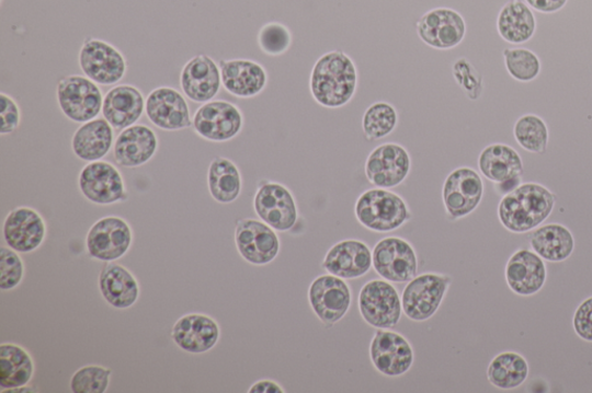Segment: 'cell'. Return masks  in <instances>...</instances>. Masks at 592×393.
<instances>
[{
    "label": "cell",
    "instance_id": "28",
    "mask_svg": "<svg viewBox=\"0 0 592 393\" xmlns=\"http://www.w3.org/2000/svg\"><path fill=\"white\" fill-rule=\"evenodd\" d=\"M537 15L524 0H510L498 14V33L510 45L522 46L531 42L537 33Z\"/></svg>",
    "mask_w": 592,
    "mask_h": 393
},
{
    "label": "cell",
    "instance_id": "31",
    "mask_svg": "<svg viewBox=\"0 0 592 393\" xmlns=\"http://www.w3.org/2000/svg\"><path fill=\"white\" fill-rule=\"evenodd\" d=\"M113 128L104 118L82 124L72 138L75 155L84 162H96L107 157L114 142Z\"/></svg>",
    "mask_w": 592,
    "mask_h": 393
},
{
    "label": "cell",
    "instance_id": "2",
    "mask_svg": "<svg viewBox=\"0 0 592 393\" xmlns=\"http://www.w3.org/2000/svg\"><path fill=\"white\" fill-rule=\"evenodd\" d=\"M556 195L540 184H523L503 196L499 205L501 224L511 232L534 230L553 213Z\"/></svg>",
    "mask_w": 592,
    "mask_h": 393
},
{
    "label": "cell",
    "instance_id": "40",
    "mask_svg": "<svg viewBox=\"0 0 592 393\" xmlns=\"http://www.w3.org/2000/svg\"><path fill=\"white\" fill-rule=\"evenodd\" d=\"M259 45L269 56H281L292 46V33L281 23H269L259 33Z\"/></svg>",
    "mask_w": 592,
    "mask_h": 393
},
{
    "label": "cell",
    "instance_id": "44",
    "mask_svg": "<svg viewBox=\"0 0 592 393\" xmlns=\"http://www.w3.org/2000/svg\"><path fill=\"white\" fill-rule=\"evenodd\" d=\"M534 11L542 14H555L563 10L569 0H524Z\"/></svg>",
    "mask_w": 592,
    "mask_h": 393
},
{
    "label": "cell",
    "instance_id": "15",
    "mask_svg": "<svg viewBox=\"0 0 592 393\" xmlns=\"http://www.w3.org/2000/svg\"><path fill=\"white\" fill-rule=\"evenodd\" d=\"M482 181L471 167L454 170L444 182L442 190L444 207L454 220L475 211L482 199Z\"/></svg>",
    "mask_w": 592,
    "mask_h": 393
},
{
    "label": "cell",
    "instance_id": "4",
    "mask_svg": "<svg viewBox=\"0 0 592 393\" xmlns=\"http://www.w3.org/2000/svg\"><path fill=\"white\" fill-rule=\"evenodd\" d=\"M56 97L61 113L75 123L91 122L102 112L101 90L88 77L62 78L57 84Z\"/></svg>",
    "mask_w": 592,
    "mask_h": 393
},
{
    "label": "cell",
    "instance_id": "34",
    "mask_svg": "<svg viewBox=\"0 0 592 393\" xmlns=\"http://www.w3.org/2000/svg\"><path fill=\"white\" fill-rule=\"evenodd\" d=\"M532 247L548 262H562L572 255L576 242L572 232L560 224H549L534 232Z\"/></svg>",
    "mask_w": 592,
    "mask_h": 393
},
{
    "label": "cell",
    "instance_id": "25",
    "mask_svg": "<svg viewBox=\"0 0 592 393\" xmlns=\"http://www.w3.org/2000/svg\"><path fill=\"white\" fill-rule=\"evenodd\" d=\"M373 266L369 247L358 240H344L334 245L327 254L323 268L333 276L343 279L361 278Z\"/></svg>",
    "mask_w": 592,
    "mask_h": 393
},
{
    "label": "cell",
    "instance_id": "39",
    "mask_svg": "<svg viewBox=\"0 0 592 393\" xmlns=\"http://www.w3.org/2000/svg\"><path fill=\"white\" fill-rule=\"evenodd\" d=\"M112 378V370L102 366H84L76 371L70 386L75 393H104L107 392Z\"/></svg>",
    "mask_w": 592,
    "mask_h": 393
},
{
    "label": "cell",
    "instance_id": "42",
    "mask_svg": "<svg viewBox=\"0 0 592 393\" xmlns=\"http://www.w3.org/2000/svg\"><path fill=\"white\" fill-rule=\"evenodd\" d=\"M0 102H2V112H0L2 128H0V135H11L20 125V107L16 101L5 93L0 94Z\"/></svg>",
    "mask_w": 592,
    "mask_h": 393
},
{
    "label": "cell",
    "instance_id": "12",
    "mask_svg": "<svg viewBox=\"0 0 592 393\" xmlns=\"http://www.w3.org/2000/svg\"><path fill=\"white\" fill-rule=\"evenodd\" d=\"M375 271L386 280L406 282L417 276L418 261L413 247L405 239L386 238L373 252Z\"/></svg>",
    "mask_w": 592,
    "mask_h": 393
},
{
    "label": "cell",
    "instance_id": "1",
    "mask_svg": "<svg viewBox=\"0 0 592 393\" xmlns=\"http://www.w3.org/2000/svg\"><path fill=\"white\" fill-rule=\"evenodd\" d=\"M357 71L353 60L343 51H331L314 65L310 91L317 103L326 107L348 104L356 92Z\"/></svg>",
    "mask_w": 592,
    "mask_h": 393
},
{
    "label": "cell",
    "instance_id": "26",
    "mask_svg": "<svg viewBox=\"0 0 592 393\" xmlns=\"http://www.w3.org/2000/svg\"><path fill=\"white\" fill-rule=\"evenodd\" d=\"M146 101L135 85L114 86L103 97L102 115L115 129L135 125L145 112Z\"/></svg>",
    "mask_w": 592,
    "mask_h": 393
},
{
    "label": "cell",
    "instance_id": "32",
    "mask_svg": "<svg viewBox=\"0 0 592 393\" xmlns=\"http://www.w3.org/2000/svg\"><path fill=\"white\" fill-rule=\"evenodd\" d=\"M33 358L24 347L12 343L0 345V386L11 390L27 386L34 377Z\"/></svg>",
    "mask_w": 592,
    "mask_h": 393
},
{
    "label": "cell",
    "instance_id": "41",
    "mask_svg": "<svg viewBox=\"0 0 592 393\" xmlns=\"http://www.w3.org/2000/svg\"><path fill=\"white\" fill-rule=\"evenodd\" d=\"M25 275V265L12 248H0V289L10 291L19 287Z\"/></svg>",
    "mask_w": 592,
    "mask_h": 393
},
{
    "label": "cell",
    "instance_id": "36",
    "mask_svg": "<svg viewBox=\"0 0 592 393\" xmlns=\"http://www.w3.org/2000/svg\"><path fill=\"white\" fill-rule=\"evenodd\" d=\"M514 137L526 151L543 154L549 139L547 123L538 115H523L515 122Z\"/></svg>",
    "mask_w": 592,
    "mask_h": 393
},
{
    "label": "cell",
    "instance_id": "45",
    "mask_svg": "<svg viewBox=\"0 0 592 393\" xmlns=\"http://www.w3.org/2000/svg\"><path fill=\"white\" fill-rule=\"evenodd\" d=\"M250 393H284L285 390L276 382L263 380L249 389Z\"/></svg>",
    "mask_w": 592,
    "mask_h": 393
},
{
    "label": "cell",
    "instance_id": "10",
    "mask_svg": "<svg viewBox=\"0 0 592 393\" xmlns=\"http://www.w3.org/2000/svg\"><path fill=\"white\" fill-rule=\"evenodd\" d=\"M79 188L84 198L99 206H110L128 198L119 171L111 163L90 162L79 174Z\"/></svg>",
    "mask_w": 592,
    "mask_h": 393
},
{
    "label": "cell",
    "instance_id": "23",
    "mask_svg": "<svg viewBox=\"0 0 592 393\" xmlns=\"http://www.w3.org/2000/svg\"><path fill=\"white\" fill-rule=\"evenodd\" d=\"M159 140L155 130L145 125H133L122 130L114 145L118 165L138 167L150 162L157 154Z\"/></svg>",
    "mask_w": 592,
    "mask_h": 393
},
{
    "label": "cell",
    "instance_id": "5",
    "mask_svg": "<svg viewBox=\"0 0 592 393\" xmlns=\"http://www.w3.org/2000/svg\"><path fill=\"white\" fill-rule=\"evenodd\" d=\"M79 65L84 76L98 84L113 85L126 73L123 54L109 42L88 38L79 53Z\"/></svg>",
    "mask_w": 592,
    "mask_h": 393
},
{
    "label": "cell",
    "instance_id": "7",
    "mask_svg": "<svg viewBox=\"0 0 592 393\" xmlns=\"http://www.w3.org/2000/svg\"><path fill=\"white\" fill-rule=\"evenodd\" d=\"M449 276L425 274L415 276L403 292V311L406 315L417 322L430 320L439 310L451 286Z\"/></svg>",
    "mask_w": 592,
    "mask_h": 393
},
{
    "label": "cell",
    "instance_id": "35",
    "mask_svg": "<svg viewBox=\"0 0 592 393\" xmlns=\"http://www.w3.org/2000/svg\"><path fill=\"white\" fill-rule=\"evenodd\" d=\"M528 375L526 360L514 352H504L493 359L488 370L489 381L498 389L521 386Z\"/></svg>",
    "mask_w": 592,
    "mask_h": 393
},
{
    "label": "cell",
    "instance_id": "13",
    "mask_svg": "<svg viewBox=\"0 0 592 393\" xmlns=\"http://www.w3.org/2000/svg\"><path fill=\"white\" fill-rule=\"evenodd\" d=\"M308 299L317 317L325 324H334L349 312L352 296L343 278L323 275L311 282Z\"/></svg>",
    "mask_w": 592,
    "mask_h": 393
},
{
    "label": "cell",
    "instance_id": "27",
    "mask_svg": "<svg viewBox=\"0 0 592 393\" xmlns=\"http://www.w3.org/2000/svg\"><path fill=\"white\" fill-rule=\"evenodd\" d=\"M546 275L543 258L527 250L516 252L505 267V279L511 290L523 297L539 292L546 281Z\"/></svg>",
    "mask_w": 592,
    "mask_h": 393
},
{
    "label": "cell",
    "instance_id": "38",
    "mask_svg": "<svg viewBox=\"0 0 592 393\" xmlns=\"http://www.w3.org/2000/svg\"><path fill=\"white\" fill-rule=\"evenodd\" d=\"M398 123L396 108L386 102L372 104L363 119V127L369 140H377L388 137L394 132Z\"/></svg>",
    "mask_w": 592,
    "mask_h": 393
},
{
    "label": "cell",
    "instance_id": "8",
    "mask_svg": "<svg viewBox=\"0 0 592 393\" xmlns=\"http://www.w3.org/2000/svg\"><path fill=\"white\" fill-rule=\"evenodd\" d=\"M401 300L386 280H371L358 296V310L364 320L377 330H390L401 316Z\"/></svg>",
    "mask_w": 592,
    "mask_h": 393
},
{
    "label": "cell",
    "instance_id": "20",
    "mask_svg": "<svg viewBox=\"0 0 592 393\" xmlns=\"http://www.w3.org/2000/svg\"><path fill=\"white\" fill-rule=\"evenodd\" d=\"M180 81L189 100L207 103L213 101L221 89V70L213 58L198 55L184 65Z\"/></svg>",
    "mask_w": 592,
    "mask_h": 393
},
{
    "label": "cell",
    "instance_id": "29",
    "mask_svg": "<svg viewBox=\"0 0 592 393\" xmlns=\"http://www.w3.org/2000/svg\"><path fill=\"white\" fill-rule=\"evenodd\" d=\"M99 289L105 301L117 310L132 309L139 299L136 277L125 267L107 262L99 277Z\"/></svg>",
    "mask_w": 592,
    "mask_h": 393
},
{
    "label": "cell",
    "instance_id": "19",
    "mask_svg": "<svg viewBox=\"0 0 592 393\" xmlns=\"http://www.w3.org/2000/svg\"><path fill=\"white\" fill-rule=\"evenodd\" d=\"M3 234L8 246L18 253H32L44 244L47 226L35 209L19 207L5 218Z\"/></svg>",
    "mask_w": 592,
    "mask_h": 393
},
{
    "label": "cell",
    "instance_id": "18",
    "mask_svg": "<svg viewBox=\"0 0 592 393\" xmlns=\"http://www.w3.org/2000/svg\"><path fill=\"white\" fill-rule=\"evenodd\" d=\"M371 359L380 374L397 378L408 373L414 356L410 343L403 336L379 330L371 344Z\"/></svg>",
    "mask_w": 592,
    "mask_h": 393
},
{
    "label": "cell",
    "instance_id": "22",
    "mask_svg": "<svg viewBox=\"0 0 592 393\" xmlns=\"http://www.w3.org/2000/svg\"><path fill=\"white\" fill-rule=\"evenodd\" d=\"M172 338L182 351L202 355L218 344L220 327L213 317L205 314H187L174 324Z\"/></svg>",
    "mask_w": 592,
    "mask_h": 393
},
{
    "label": "cell",
    "instance_id": "6",
    "mask_svg": "<svg viewBox=\"0 0 592 393\" xmlns=\"http://www.w3.org/2000/svg\"><path fill=\"white\" fill-rule=\"evenodd\" d=\"M467 21L449 8H437L422 15L417 24V33L431 48L451 50L460 45L467 36Z\"/></svg>",
    "mask_w": 592,
    "mask_h": 393
},
{
    "label": "cell",
    "instance_id": "11",
    "mask_svg": "<svg viewBox=\"0 0 592 393\" xmlns=\"http://www.w3.org/2000/svg\"><path fill=\"white\" fill-rule=\"evenodd\" d=\"M133 230L123 218H101L89 231L87 247L91 257L114 262L123 257L133 245Z\"/></svg>",
    "mask_w": 592,
    "mask_h": 393
},
{
    "label": "cell",
    "instance_id": "9",
    "mask_svg": "<svg viewBox=\"0 0 592 393\" xmlns=\"http://www.w3.org/2000/svg\"><path fill=\"white\" fill-rule=\"evenodd\" d=\"M195 132L208 141L226 142L235 139L243 127L240 108L227 101L204 103L195 114Z\"/></svg>",
    "mask_w": 592,
    "mask_h": 393
},
{
    "label": "cell",
    "instance_id": "3",
    "mask_svg": "<svg viewBox=\"0 0 592 393\" xmlns=\"http://www.w3.org/2000/svg\"><path fill=\"white\" fill-rule=\"evenodd\" d=\"M355 216L361 224L375 232L395 231L411 218L406 201L386 188L369 189L358 196Z\"/></svg>",
    "mask_w": 592,
    "mask_h": 393
},
{
    "label": "cell",
    "instance_id": "37",
    "mask_svg": "<svg viewBox=\"0 0 592 393\" xmlns=\"http://www.w3.org/2000/svg\"><path fill=\"white\" fill-rule=\"evenodd\" d=\"M505 71L519 82L535 81L542 73L538 55L527 48H506L502 51Z\"/></svg>",
    "mask_w": 592,
    "mask_h": 393
},
{
    "label": "cell",
    "instance_id": "14",
    "mask_svg": "<svg viewBox=\"0 0 592 393\" xmlns=\"http://www.w3.org/2000/svg\"><path fill=\"white\" fill-rule=\"evenodd\" d=\"M365 170L368 181L376 187L394 188L408 178L411 158L405 147L386 143L372 151Z\"/></svg>",
    "mask_w": 592,
    "mask_h": 393
},
{
    "label": "cell",
    "instance_id": "24",
    "mask_svg": "<svg viewBox=\"0 0 592 393\" xmlns=\"http://www.w3.org/2000/svg\"><path fill=\"white\" fill-rule=\"evenodd\" d=\"M224 89L231 95L249 99L265 89L267 74L262 65L249 59L220 61Z\"/></svg>",
    "mask_w": 592,
    "mask_h": 393
},
{
    "label": "cell",
    "instance_id": "43",
    "mask_svg": "<svg viewBox=\"0 0 592 393\" xmlns=\"http://www.w3.org/2000/svg\"><path fill=\"white\" fill-rule=\"evenodd\" d=\"M573 324L580 338L592 342V297L579 305Z\"/></svg>",
    "mask_w": 592,
    "mask_h": 393
},
{
    "label": "cell",
    "instance_id": "30",
    "mask_svg": "<svg viewBox=\"0 0 592 393\" xmlns=\"http://www.w3.org/2000/svg\"><path fill=\"white\" fill-rule=\"evenodd\" d=\"M478 165L482 176L497 184L517 181L523 174V162L519 152L503 143L486 147L479 155Z\"/></svg>",
    "mask_w": 592,
    "mask_h": 393
},
{
    "label": "cell",
    "instance_id": "33",
    "mask_svg": "<svg viewBox=\"0 0 592 393\" xmlns=\"http://www.w3.org/2000/svg\"><path fill=\"white\" fill-rule=\"evenodd\" d=\"M207 184L210 196L223 205L235 203L242 189V178L238 166L225 158L210 162L207 172Z\"/></svg>",
    "mask_w": 592,
    "mask_h": 393
},
{
    "label": "cell",
    "instance_id": "16",
    "mask_svg": "<svg viewBox=\"0 0 592 393\" xmlns=\"http://www.w3.org/2000/svg\"><path fill=\"white\" fill-rule=\"evenodd\" d=\"M253 208L273 230L286 232L298 221V208L292 193L277 183H264L258 189Z\"/></svg>",
    "mask_w": 592,
    "mask_h": 393
},
{
    "label": "cell",
    "instance_id": "17",
    "mask_svg": "<svg viewBox=\"0 0 592 393\" xmlns=\"http://www.w3.org/2000/svg\"><path fill=\"white\" fill-rule=\"evenodd\" d=\"M236 243L241 256L255 266L271 264L281 250L277 233L266 223L250 218L238 223Z\"/></svg>",
    "mask_w": 592,
    "mask_h": 393
},
{
    "label": "cell",
    "instance_id": "21",
    "mask_svg": "<svg viewBox=\"0 0 592 393\" xmlns=\"http://www.w3.org/2000/svg\"><path fill=\"white\" fill-rule=\"evenodd\" d=\"M146 116L163 130H180L193 125L184 96L171 86H160L148 95Z\"/></svg>",
    "mask_w": 592,
    "mask_h": 393
}]
</instances>
